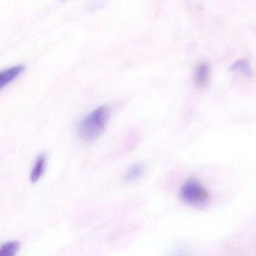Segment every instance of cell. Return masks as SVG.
Segmentation results:
<instances>
[{
    "instance_id": "obj_1",
    "label": "cell",
    "mask_w": 256,
    "mask_h": 256,
    "mask_svg": "<svg viewBox=\"0 0 256 256\" xmlns=\"http://www.w3.org/2000/svg\"><path fill=\"white\" fill-rule=\"evenodd\" d=\"M110 116V108L101 106L86 115L79 122L77 132L83 142H94L98 138L106 128Z\"/></svg>"
},
{
    "instance_id": "obj_2",
    "label": "cell",
    "mask_w": 256,
    "mask_h": 256,
    "mask_svg": "<svg viewBox=\"0 0 256 256\" xmlns=\"http://www.w3.org/2000/svg\"><path fill=\"white\" fill-rule=\"evenodd\" d=\"M182 200L192 206H200L206 203L209 197L208 190L196 180L191 179L185 182L180 188Z\"/></svg>"
},
{
    "instance_id": "obj_3",
    "label": "cell",
    "mask_w": 256,
    "mask_h": 256,
    "mask_svg": "<svg viewBox=\"0 0 256 256\" xmlns=\"http://www.w3.org/2000/svg\"><path fill=\"white\" fill-rule=\"evenodd\" d=\"M24 71L25 66L19 64L2 72L0 74V88L4 89L5 86H8Z\"/></svg>"
},
{
    "instance_id": "obj_4",
    "label": "cell",
    "mask_w": 256,
    "mask_h": 256,
    "mask_svg": "<svg viewBox=\"0 0 256 256\" xmlns=\"http://www.w3.org/2000/svg\"><path fill=\"white\" fill-rule=\"evenodd\" d=\"M46 156L44 154L38 156L32 168V173L30 175L31 181L32 182H37L41 178L46 170Z\"/></svg>"
},
{
    "instance_id": "obj_5",
    "label": "cell",
    "mask_w": 256,
    "mask_h": 256,
    "mask_svg": "<svg viewBox=\"0 0 256 256\" xmlns=\"http://www.w3.org/2000/svg\"><path fill=\"white\" fill-rule=\"evenodd\" d=\"M20 242L18 241H8L0 248V256H16L20 250Z\"/></svg>"
},
{
    "instance_id": "obj_6",
    "label": "cell",
    "mask_w": 256,
    "mask_h": 256,
    "mask_svg": "<svg viewBox=\"0 0 256 256\" xmlns=\"http://www.w3.org/2000/svg\"><path fill=\"white\" fill-rule=\"evenodd\" d=\"M209 78V67L206 64H202L199 66L196 72V83L198 86H203L206 85Z\"/></svg>"
},
{
    "instance_id": "obj_7",
    "label": "cell",
    "mask_w": 256,
    "mask_h": 256,
    "mask_svg": "<svg viewBox=\"0 0 256 256\" xmlns=\"http://www.w3.org/2000/svg\"><path fill=\"white\" fill-rule=\"evenodd\" d=\"M144 173V166L142 164H136L132 166L127 170L125 175V180L132 182L142 176Z\"/></svg>"
},
{
    "instance_id": "obj_8",
    "label": "cell",
    "mask_w": 256,
    "mask_h": 256,
    "mask_svg": "<svg viewBox=\"0 0 256 256\" xmlns=\"http://www.w3.org/2000/svg\"><path fill=\"white\" fill-rule=\"evenodd\" d=\"M170 256H187V254L185 251L180 250V251L176 252L174 253V254H172Z\"/></svg>"
}]
</instances>
